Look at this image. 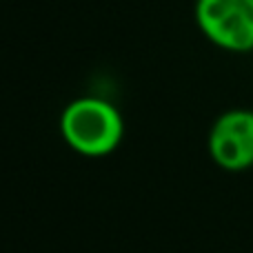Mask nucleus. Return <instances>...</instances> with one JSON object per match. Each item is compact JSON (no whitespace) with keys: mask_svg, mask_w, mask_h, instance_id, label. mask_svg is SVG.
<instances>
[{"mask_svg":"<svg viewBox=\"0 0 253 253\" xmlns=\"http://www.w3.org/2000/svg\"><path fill=\"white\" fill-rule=\"evenodd\" d=\"M60 133L74 151L100 158L116 151L123 142L125 123L120 111L102 98H78L60 116Z\"/></svg>","mask_w":253,"mask_h":253,"instance_id":"obj_1","label":"nucleus"},{"mask_svg":"<svg viewBox=\"0 0 253 253\" xmlns=\"http://www.w3.org/2000/svg\"><path fill=\"white\" fill-rule=\"evenodd\" d=\"M196 22L215 47L236 53L253 49V0H196Z\"/></svg>","mask_w":253,"mask_h":253,"instance_id":"obj_2","label":"nucleus"},{"mask_svg":"<svg viewBox=\"0 0 253 253\" xmlns=\"http://www.w3.org/2000/svg\"><path fill=\"white\" fill-rule=\"evenodd\" d=\"M209 153L227 171L253 167V111L229 109L218 116L209 131Z\"/></svg>","mask_w":253,"mask_h":253,"instance_id":"obj_3","label":"nucleus"}]
</instances>
